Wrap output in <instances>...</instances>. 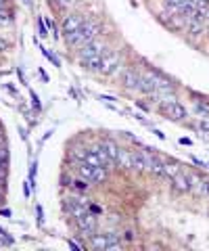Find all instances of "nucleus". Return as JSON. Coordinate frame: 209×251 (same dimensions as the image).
I'll return each mask as SVG.
<instances>
[{
    "instance_id": "1",
    "label": "nucleus",
    "mask_w": 209,
    "mask_h": 251,
    "mask_svg": "<svg viewBox=\"0 0 209 251\" xmlns=\"http://www.w3.org/2000/svg\"><path fill=\"white\" fill-rule=\"evenodd\" d=\"M104 51H107V46H104L101 40H92L90 44L82 46V51L78 54L82 67L88 69V72H101V61H103Z\"/></svg>"
},
{
    "instance_id": "2",
    "label": "nucleus",
    "mask_w": 209,
    "mask_h": 251,
    "mask_svg": "<svg viewBox=\"0 0 209 251\" xmlns=\"http://www.w3.org/2000/svg\"><path fill=\"white\" fill-rule=\"evenodd\" d=\"M99 32H101V25L96 23V21H84L78 32L71 34V36H67V42H69V46L82 48V46L90 44L92 40H96Z\"/></svg>"
},
{
    "instance_id": "3",
    "label": "nucleus",
    "mask_w": 209,
    "mask_h": 251,
    "mask_svg": "<svg viewBox=\"0 0 209 251\" xmlns=\"http://www.w3.org/2000/svg\"><path fill=\"white\" fill-rule=\"evenodd\" d=\"M78 174H80V178H84V180H86V182H90V184L103 182V180L107 178V170H104V167L92 165V163H88V161H82V163H80Z\"/></svg>"
},
{
    "instance_id": "4",
    "label": "nucleus",
    "mask_w": 209,
    "mask_h": 251,
    "mask_svg": "<svg viewBox=\"0 0 209 251\" xmlns=\"http://www.w3.org/2000/svg\"><path fill=\"white\" fill-rule=\"evenodd\" d=\"M90 203H92V201L86 199V197H82V195H73V197H65V199H63V209H65L67 214H71L73 218H78V215L88 212Z\"/></svg>"
},
{
    "instance_id": "5",
    "label": "nucleus",
    "mask_w": 209,
    "mask_h": 251,
    "mask_svg": "<svg viewBox=\"0 0 209 251\" xmlns=\"http://www.w3.org/2000/svg\"><path fill=\"white\" fill-rule=\"evenodd\" d=\"M159 107H161L163 113L167 117H172V120H184V117H186V109L170 94H165V96L159 99Z\"/></svg>"
},
{
    "instance_id": "6",
    "label": "nucleus",
    "mask_w": 209,
    "mask_h": 251,
    "mask_svg": "<svg viewBox=\"0 0 209 251\" xmlns=\"http://www.w3.org/2000/svg\"><path fill=\"white\" fill-rule=\"evenodd\" d=\"M140 153L144 159V170L153 174V176H163V161L159 159L157 153H153V149H144Z\"/></svg>"
},
{
    "instance_id": "7",
    "label": "nucleus",
    "mask_w": 209,
    "mask_h": 251,
    "mask_svg": "<svg viewBox=\"0 0 209 251\" xmlns=\"http://www.w3.org/2000/svg\"><path fill=\"white\" fill-rule=\"evenodd\" d=\"M120 65H122V57H120V53H115V51H104V53H103L101 73L111 75V73H115L117 69H120Z\"/></svg>"
},
{
    "instance_id": "8",
    "label": "nucleus",
    "mask_w": 209,
    "mask_h": 251,
    "mask_svg": "<svg viewBox=\"0 0 209 251\" xmlns=\"http://www.w3.org/2000/svg\"><path fill=\"white\" fill-rule=\"evenodd\" d=\"M75 226H78V230L84 236H92L96 233V215L88 209L86 214H82L75 218Z\"/></svg>"
},
{
    "instance_id": "9",
    "label": "nucleus",
    "mask_w": 209,
    "mask_h": 251,
    "mask_svg": "<svg viewBox=\"0 0 209 251\" xmlns=\"http://www.w3.org/2000/svg\"><path fill=\"white\" fill-rule=\"evenodd\" d=\"M90 245L96 249H117L120 247V241H117V234L109 233V234H92L90 236Z\"/></svg>"
},
{
    "instance_id": "10",
    "label": "nucleus",
    "mask_w": 209,
    "mask_h": 251,
    "mask_svg": "<svg viewBox=\"0 0 209 251\" xmlns=\"http://www.w3.org/2000/svg\"><path fill=\"white\" fill-rule=\"evenodd\" d=\"M192 182H194V176H192V174L182 172V170H178V172L172 176V186L176 188V191H180V193H188V191H191Z\"/></svg>"
},
{
    "instance_id": "11",
    "label": "nucleus",
    "mask_w": 209,
    "mask_h": 251,
    "mask_svg": "<svg viewBox=\"0 0 209 251\" xmlns=\"http://www.w3.org/2000/svg\"><path fill=\"white\" fill-rule=\"evenodd\" d=\"M122 84L128 90H140V86H142V75L138 73V69L128 67V69H123V73H122Z\"/></svg>"
},
{
    "instance_id": "12",
    "label": "nucleus",
    "mask_w": 209,
    "mask_h": 251,
    "mask_svg": "<svg viewBox=\"0 0 209 251\" xmlns=\"http://www.w3.org/2000/svg\"><path fill=\"white\" fill-rule=\"evenodd\" d=\"M82 23H84V17L78 15V13H71V15H67L63 19V34H65V36H71V34H75L80 30Z\"/></svg>"
},
{
    "instance_id": "13",
    "label": "nucleus",
    "mask_w": 209,
    "mask_h": 251,
    "mask_svg": "<svg viewBox=\"0 0 209 251\" xmlns=\"http://www.w3.org/2000/svg\"><path fill=\"white\" fill-rule=\"evenodd\" d=\"M130 170L132 172H144V159L140 151H132L130 153Z\"/></svg>"
},
{
    "instance_id": "14",
    "label": "nucleus",
    "mask_w": 209,
    "mask_h": 251,
    "mask_svg": "<svg viewBox=\"0 0 209 251\" xmlns=\"http://www.w3.org/2000/svg\"><path fill=\"white\" fill-rule=\"evenodd\" d=\"M101 143H103V146H104V151H107L109 159L117 165V159H120V151H122V149H120V146H117L113 141H109V138H107V141H101Z\"/></svg>"
},
{
    "instance_id": "15",
    "label": "nucleus",
    "mask_w": 209,
    "mask_h": 251,
    "mask_svg": "<svg viewBox=\"0 0 209 251\" xmlns=\"http://www.w3.org/2000/svg\"><path fill=\"white\" fill-rule=\"evenodd\" d=\"M194 182H197V184H192L191 191H192V193H197L199 197H207V195H209V180L194 178Z\"/></svg>"
},
{
    "instance_id": "16",
    "label": "nucleus",
    "mask_w": 209,
    "mask_h": 251,
    "mask_svg": "<svg viewBox=\"0 0 209 251\" xmlns=\"http://www.w3.org/2000/svg\"><path fill=\"white\" fill-rule=\"evenodd\" d=\"M194 113H197L201 120H209V105L203 101H197L194 103Z\"/></svg>"
},
{
    "instance_id": "17",
    "label": "nucleus",
    "mask_w": 209,
    "mask_h": 251,
    "mask_svg": "<svg viewBox=\"0 0 209 251\" xmlns=\"http://www.w3.org/2000/svg\"><path fill=\"white\" fill-rule=\"evenodd\" d=\"M71 155L78 159V161H86V155H88V146H73L71 149Z\"/></svg>"
},
{
    "instance_id": "18",
    "label": "nucleus",
    "mask_w": 209,
    "mask_h": 251,
    "mask_svg": "<svg viewBox=\"0 0 209 251\" xmlns=\"http://www.w3.org/2000/svg\"><path fill=\"white\" fill-rule=\"evenodd\" d=\"M69 186H73L75 188V191H88V186H90V182H86V180H84V178H80V180H73V182L71 184H69Z\"/></svg>"
},
{
    "instance_id": "19",
    "label": "nucleus",
    "mask_w": 209,
    "mask_h": 251,
    "mask_svg": "<svg viewBox=\"0 0 209 251\" xmlns=\"http://www.w3.org/2000/svg\"><path fill=\"white\" fill-rule=\"evenodd\" d=\"M11 23H13V15L9 11L0 9V25H11Z\"/></svg>"
},
{
    "instance_id": "20",
    "label": "nucleus",
    "mask_w": 209,
    "mask_h": 251,
    "mask_svg": "<svg viewBox=\"0 0 209 251\" xmlns=\"http://www.w3.org/2000/svg\"><path fill=\"white\" fill-rule=\"evenodd\" d=\"M176 172H178V165L176 163H163V176L172 178Z\"/></svg>"
},
{
    "instance_id": "21",
    "label": "nucleus",
    "mask_w": 209,
    "mask_h": 251,
    "mask_svg": "<svg viewBox=\"0 0 209 251\" xmlns=\"http://www.w3.org/2000/svg\"><path fill=\"white\" fill-rule=\"evenodd\" d=\"M40 51L44 53V57H46L48 61H51V63H54V67H61V61H59L57 57H54V54H52L51 51H46V48H42V46H40Z\"/></svg>"
},
{
    "instance_id": "22",
    "label": "nucleus",
    "mask_w": 209,
    "mask_h": 251,
    "mask_svg": "<svg viewBox=\"0 0 209 251\" xmlns=\"http://www.w3.org/2000/svg\"><path fill=\"white\" fill-rule=\"evenodd\" d=\"M0 159H4V161L9 159V151H6V144L4 143L0 144Z\"/></svg>"
},
{
    "instance_id": "23",
    "label": "nucleus",
    "mask_w": 209,
    "mask_h": 251,
    "mask_svg": "<svg viewBox=\"0 0 209 251\" xmlns=\"http://www.w3.org/2000/svg\"><path fill=\"white\" fill-rule=\"evenodd\" d=\"M38 27H40V36L42 38L48 36V34H46V25H44V21H42V19H38Z\"/></svg>"
},
{
    "instance_id": "24",
    "label": "nucleus",
    "mask_w": 209,
    "mask_h": 251,
    "mask_svg": "<svg viewBox=\"0 0 209 251\" xmlns=\"http://www.w3.org/2000/svg\"><path fill=\"white\" fill-rule=\"evenodd\" d=\"M51 2H57L59 6H69V4H73V0H51Z\"/></svg>"
},
{
    "instance_id": "25",
    "label": "nucleus",
    "mask_w": 209,
    "mask_h": 251,
    "mask_svg": "<svg viewBox=\"0 0 209 251\" xmlns=\"http://www.w3.org/2000/svg\"><path fill=\"white\" fill-rule=\"evenodd\" d=\"M32 101H34V107L40 109V99H38V94H36V92H32Z\"/></svg>"
},
{
    "instance_id": "26",
    "label": "nucleus",
    "mask_w": 209,
    "mask_h": 251,
    "mask_svg": "<svg viewBox=\"0 0 209 251\" xmlns=\"http://www.w3.org/2000/svg\"><path fill=\"white\" fill-rule=\"evenodd\" d=\"M4 172H6V161L0 159V176H4Z\"/></svg>"
},
{
    "instance_id": "27",
    "label": "nucleus",
    "mask_w": 209,
    "mask_h": 251,
    "mask_svg": "<svg viewBox=\"0 0 209 251\" xmlns=\"http://www.w3.org/2000/svg\"><path fill=\"white\" fill-rule=\"evenodd\" d=\"M6 48H9V44H6V42H4L2 38H0V53H4Z\"/></svg>"
},
{
    "instance_id": "28",
    "label": "nucleus",
    "mask_w": 209,
    "mask_h": 251,
    "mask_svg": "<svg viewBox=\"0 0 209 251\" xmlns=\"http://www.w3.org/2000/svg\"><path fill=\"white\" fill-rule=\"evenodd\" d=\"M36 215H38V222L42 224V220H44V218H42V207H40V205H38V209H36Z\"/></svg>"
},
{
    "instance_id": "29",
    "label": "nucleus",
    "mask_w": 209,
    "mask_h": 251,
    "mask_svg": "<svg viewBox=\"0 0 209 251\" xmlns=\"http://www.w3.org/2000/svg\"><path fill=\"white\" fill-rule=\"evenodd\" d=\"M69 247H73V249H82L80 243H75V241H69Z\"/></svg>"
},
{
    "instance_id": "30",
    "label": "nucleus",
    "mask_w": 209,
    "mask_h": 251,
    "mask_svg": "<svg viewBox=\"0 0 209 251\" xmlns=\"http://www.w3.org/2000/svg\"><path fill=\"white\" fill-rule=\"evenodd\" d=\"M4 143V132H2V128H0V144Z\"/></svg>"
},
{
    "instance_id": "31",
    "label": "nucleus",
    "mask_w": 209,
    "mask_h": 251,
    "mask_svg": "<svg viewBox=\"0 0 209 251\" xmlns=\"http://www.w3.org/2000/svg\"><path fill=\"white\" fill-rule=\"evenodd\" d=\"M6 2H9V0H0V9H4Z\"/></svg>"
},
{
    "instance_id": "32",
    "label": "nucleus",
    "mask_w": 209,
    "mask_h": 251,
    "mask_svg": "<svg viewBox=\"0 0 209 251\" xmlns=\"http://www.w3.org/2000/svg\"><path fill=\"white\" fill-rule=\"evenodd\" d=\"M23 2H25V4H30V0H23Z\"/></svg>"
},
{
    "instance_id": "33",
    "label": "nucleus",
    "mask_w": 209,
    "mask_h": 251,
    "mask_svg": "<svg viewBox=\"0 0 209 251\" xmlns=\"http://www.w3.org/2000/svg\"><path fill=\"white\" fill-rule=\"evenodd\" d=\"M0 180H2V176H0Z\"/></svg>"
}]
</instances>
